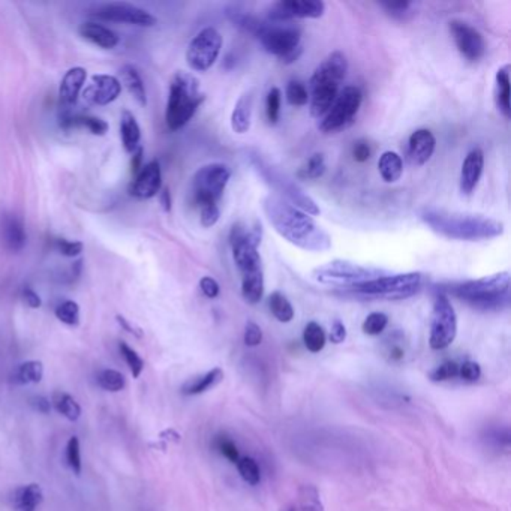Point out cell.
I'll return each mask as SVG.
<instances>
[{
    "label": "cell",
    "mask_w": 511,
    "mask_h": 511,
    "mask_svg": "<svg viewBox=\"0 0 511 511\" xmlns=\"http://www.w3.org/2000/svg\"><path fill=\"white\" fill-rule=\"evenodd\" d=\"M451 293L480 311H498L510 301V273L500 272L480 279L445 285L440 293Z\"/></svg>",
    "instance_id": "obj_5"
},
{
    "label": "cell",
    "mask_w": 511,
    "mask_h": 511,
    "mask_svg": "<svg viewBox=\"0 0 511 511\" xmlns=\"http://www.w3.org/2000/svg\"><path fill=\"white\" fill-rule=\"evenodd\" d=\"M285 96H287L288 104L294 105V107H303L309 102L308 87L297 80H293L288 83L287 89H285Z\"/></svg>",
    "instance_id": "obj_42"
},
{
    "label": "cell",
    "mask_w": 511,
    "mask_h": 511,
    "mask_svg": "<svg viewBox=\"0 0 511 511\" xmlns=\"http://www.w3.org/2000/svg\"><path fill=\"white\" fill-rule=\"evenodd\" d=\"M221 48V33L215 27H206L189 43L186 51V62L191 69L197 72H206L217 61Z\"/></svg>",
    "instance_id": "obj_13"
},
{
    "label": "cell",
    "mask_w": 511,
    "mask_h": 511,
    "mask_svg": "<svg viewBox=\"0 0 511 511\" xmlns=\"http://www.w3.org/2000/svg\"><path fill=\"white\" fill-rule=\"evenodd\" d=\"M98 386L100 388H104L105 391H111V393H118L122 391L126 386V379L123 376V373H120L119 371L114 369H104L98 373Z\"/></svg>",
    "instance_id": "obj_40"
},
{
    "label": "cell",
    "mask_w": 511,
    "mask_h": 511,
    "mask_svg": "<svg viewBox=\"0 0 511 511\" xmlns=\"http://www.w3.org/2000/svg\"><path fill=\"white\" fill-rule=\"evenodd\" d=\"M56 249L65 257H78L83 252V243L81 242H71L66 239L56 240Z\"/></svg>",
    "instance_id": "obj_51"
},
{
    "label": "cell",
    "mask_w": 511,
    "mask_h": 511,
    "mask_svg": "<svg viewBox=\"0 0 511 511\" xmlns=\"http://www.w3.org/2000/svg\"><path fill=\"white\" fill-rule=\"evenodd\" d=\"M95 16L105 21L128 23L143 27H152L156 24V19L150 12L130 4H107L96 9Z\"/></svg>",
    "instance_id": "obj_17"
},
{
    "label": "cell",
    "mask_w": 511,
    "mask_h": 511,
    "mask_svg": "<svg viewBox=\"0 0 511 511\" xmlns=\"http://www.w3.org/2000/svg\"><path fill=\"white\" fill-rule=\"evenodd\" d=\"M425 282V274L418 272L399 273V274H384L373 281L363 282L346 288L344 291L349 294L368 297V299H387L401 300L417 294Z\"/></svg>",
    "instance_id": "obj_8"
},
{
    "label": "cell",
    "mask_w": 511,
    "mask_h": 511,
    "mask_svg": "<svg viewBox=\"0 0 511 511\" xmlns=\"http://www.w3.org/2000/svg\"><path fill=\"white\" fill-rule=\"evenodd\" d=\"M0 234H2V242L5 247L11 252H20L26 246L27 234L24 224L17 215L8 213L4 216L2 225H0Z\"/></svg>",
    "instance_id": "obj_22"
},
{
    "label": "cell",
    "mask_w": 511,
    "mask_h": 511,
    "mask_svg": "<svg viewBox=\"0 0 511 511\" xmlns=\"http://www.w3.org/2000/svg\"><path fill=\"white\" fill-rule=\"evenodd\" d=\"M160 204H162L165 212L171 210V194L167 187H164L162 192H160Z\"/></svg>",
    "instance_id": "obj_61"
},
{
    "label": "cell",
    "mask_w": 511,
    "mask_h": 511,
    "mask_svg": "<svg viewBox=\"0 0 511 511\" xmlns=\"http://www.w3.org/2000/svg\"><path fill=\"white\" fill-rule=\"evenodd\" d=\"M324 12L323 0H281L269 8V20L276 24L294 19H319Z\"/></svg>",
    "instance_id": "obj_14"
},
{
    "label": "cell",
    "mask_w": 511,
    "mask_h": 511,
    "mask_svg": "<svg viewBox=\"0 0 511 511\" xmlns=\"http://www.w3.org/2000/svg\"><path fill=\"white\" fill-rule=\"evenodd\" d=\"M43 500L39 485H26L12 493V505L16 511H36Z\"/></svg>",
    "instance_id": "obj_25"
},
{
    "label": "cell",
    "mask_w": 511,
    "mask_h": 511,
    "mask_svg": "<svg viewBox=\"0 0 511 511\" xmlns=\"http://www.w3.org/2000/svg\"><path fill=\"white\" fill-rule=\"evenodd\" d=\"M436 148L435 135L429 129H417L408 141V159L415 167L429 162Z\"/></svg>",
    "instance_id": "obj_21"
},
{
    "label": "cell",
    "mask_w": 511,
    "mask_h": 511,
    "mask_svg": "<svg viewBox=\"0 0 511 511\" xmlns=\"http://www.w3.org/2000/svg\"><path fill=\"white\" fill-rule=\"evenodd\" d=\"M456 376H459V364L456 361H445L430 373V379L435 383L448 381Z\"/></svg>",
    "instance_id": "obj_48"
},
{
    "label": "cell",
    "mask_w": 511,
    "mask_h": 511,
    "mask_svg": "<svg viewBox=\"0 0 511 511\" xmlns=\"http://www.w3.org/2000/svg\"><path fill=\"white\" fill-rule=\"evenodd\" d=\"M122 83L113 76H93L91 84L83 91V98L95 105H108L119 98Z\"/></svg>",
    "instance_id": "obj_18"
},
{
    "label": "cell",
    "mask_w": 511,
    "mask_h": 511,
    "mask_svg": "<svg viewBox=\"0 0 511 511\" xmlns=\"http://www.w3.org/2000/svg\"><path fill=\"white\" fill-rule=\"evenodd\" d=\"M216 447H217L219 451H221V455L225 456L229 462H232V463H237V462H239V450H237V445L234 444V441L229 440L228 436H225V435L217 436Z\"/></svg>",
    "instance_id": "obj_49"
},
{
    "label": "cell",
    "mask_w": 511,
    "mask_h": 511,
    "mask_svg": "<svg viewBox=\"0 0 511 511\" xmlns=\"http://www.w3.org/2000/svg\"><path fill=\"white\" fill-rule=\"evenodd\" d=\"M329 338H330V342H333V344H336V345L342 344V342L346 339V327H345V324L342 323V321L336 319L334 323L331 324Z\"/></svg>",
    "instance_id": "obj_57"
},
{
    "label": "cell",
    "mask_w": 511,
    "mask_h": 511,
    "mask_svg": "<svg viewBox=\"0 0 511 511\" xmlns=\"http://www.w3.org/2000/svg\"><path fill=\"white\" fill-rule=\"evenodd\" d=\"M348 61L342 51H333L321 62L309 81V111L315 119H323L341 92L346 77Z\"/></svg>",
    "instance_id": "obj_4"
},
{
    "label": "cell",
    "mask_w": 511,
    "mask_h": 511,
    "mask_svg": "<svg viewBox=\"0 0 511 511\" xmlns=\"http://www.w3.org/2000/svg\"><path fill=\"white\" fill-rule=\"evenodd\" d=\"M23 300H24V303L27 306H31L32 309H38V308H41V304H42L41 297L35 293L32 288H24L23 289Z\"/></svg>",
    "instance_id": "obj_58"
},
{
    "label": "cell",
    "mask_w": 511,
    "mask_h": 511,
    "mask_svg": "<svg viewBox=\"0 0 511 511\" xmlns=\"http://www.w3.org/2000/svg\"><path fill=\"white\" fill-rule=\"evenodd\" d=\"M371 155H372V149L368 141L364 140H358L354 143V148H353V156H354V160H357V162L363 164L366 162V160L371 159Z\"/></svg>",
    "instance_id": "obj_55"
},
{
    "label": "cell",
    "mask_w": 511,
    "mask_h": 511,
    "mask_svg": "<svg viewBox=\"0 0 511 511\" xmlns=\"http://www.w3.org/2000/svg\"><path fill=\"white\" fill-rule=\"evenodd\" d=\"M87 78V71L81 66L71 68L59 87V98L63 105L76 104Z\"/></svg>",
    "instance_id": "obj_23"
},
{
    "label": "cell",
    "mask_w": 511,
    "mask_h": 511,
    "mask_svg": "<svg viewBox=\"0 0 511 511\" xmlns=\"http://www.w3.org/2000/svg\"><path fill=\"white\" fill-rule=\"evenodd\" d=\"M301 54H303V47H301V46H299L297 48L291 50L289 53H287V54H284L282 57H279V61H281L284 65L296 63V62L300 59V56H301Z\"/></svg>",
    "instance_id": "obj_60"
},
{
    "label": "cell",
    "mask_w": 511,
    "mask_h": 511,
    "mask_svg": "<svg viewBox=\"0 0 511 511\" xmlns=\"http://www.w3.org/2000/svg\"><path fill=\"white\" fill-rule=\"evenodd\" d=\"M387 274V272L375 267H368L357 264L346 259H333L324 266H319L314 269L312 276L314 279L326 284V285H336L341 289L351 288L354 285L369 282Z\"/></svg>",
    "instance_id": "obj_9"
},
{
    "label": "cell",
    "mask_w": 511,
    "mask_h": 511,
    "mask_svg": "<svg viewBox=\"0 0 511 511\" xmlns=\"http://www.w3.org/2000/svg\"><path fill=\"white\" fill-rule=\"evenodd\" d=\"M378 171L387 183L398 182L403 174V160L396 152H384L378 160Z\"/></svg>",
    "instance_id": "obj_31"
},
{
    "label": "cell",
    "mask_w": 511,
    "mask_h": 511,
    "mask_svg": "<svg viewBox=\"0 0 511 511\" xmlns=\"http://www.w3.org/2000/svg\"><path fill=\"white\" fill-rule=\"evenodd\" d=\"M269 308L273 316L279 321V323H289L294 318V308L289 300L279 293V291H274L269 297Z\"/></svg>",
    "instance_id": "obj_36"
},
{
    "label": "cell",
    "mask_w": 511,
    "mask_h": 511,
    "mask_svg": "<svg viewBox=\"0 0 511 511\" xmlns=\"http://www.w3.org/2000/svg\"><path fill=\"white\" fill-rule=\"evenodd\" d=\"M262 210L269 224L288 243L306 252H327L331 237L314 219L296 209L281 197L270 194L262 198Z\"/></svg>",
    "instance_id": "obj_1"
},
{
    "label": "cell",
    "mask_w": 511,
    "mask_h": 511,
    "mask_svg": "<svg viewBox=\"0 0 511 511\" xmlns=\"http://www.w3.org/2000/svg\"><path fill=\"white\" fill-rule=\"evenodd\" d=\"M227 16H228V19L231 20L232 24L237 26L239 29H242V31L254 35V36H258L259 32H261L262 29H264L266 24H267V23H264V21L258 20L257 17L251 16V14L242 12V11H239V9H232V11L229 9V11L227 12Z\"/></svg>",
    "instance_id": "obj_35"
},
{
    "label": "cell",
    "mask_w": 511,
    "mask_h": 511,
    "mask_svg": "<svg viewBox=\"0 0 511 511\" xmlns=\"http://www.w3.org/2000/svg\"><path fill=\"white\" fill-rule=\"evenodd\" d=\"M80 35L84 39L95 43V46L105 50L114 48L120 41L118 33H114L108 27L98 23H83L80 26Z\"/></svg>",
    "instance_id": "obj_24"
},
{
    "label": "cell",
    "mask_w": 511,
    "mask_h": 511,
    "mask_svg": "<svg viewBox=\"0 0 511 511\" xmlns=\"http://www.w3.org/2000/svg\"><path fill=\"white\" fill-rule=\"evenodd\" d=\"M485 170V153L481 149H473L466 155L462 170H460V192L463 195H471L481 179Z\"/></svg>",
    "instance_id": "obj_20"
},
{
    "label": "cell",
    "mask_w": 511,
    "mask_h": 511,
    "mask_svg": "<svg viewBox=\"0 0 511 511\" xmlns=\"http://www.w3.org/2000/svg\"><path fill=\"white\" fill-rule=\"evenodd\" d=\"M363 92L357 86H346L341 89L338 98L334 99L333 105L327 114L321 119L319 129L324 134L338 133L341 129L348 128L356 119V115L361 107Z\"/></svg>",
    "instance_id": "obj_11"
},
{
    "label": "cell",
    "mask_w": 511,
    "mask_h": 511,
    "mask_svg": "<svg viewBox=\"0 0 511 511\" xmlns=\"http://www.w3.org/2000/svg\"><path fill=\"white\" fill-rule=\"evenodd\" d=\"M160 187H162V172H160L159 162L153 160L137 172V177L130 185L129 192L140 200H149L158 195Z\"/></svg>",
    "instance_id": "obj_19"
},
{
    "label": "cell",
    "mask_w": 511,
    "mask_h": 511,
    "mask_svg": "<svg viewBox=\"0 0 511 511\" xmlns=\"http://www.w3.org/2000/svg\"><path fill=\"white\" fill-rule=\"evenodd\" d=\"M458 316L450 299L444 293H438L433 301L430 316L429 345L435 351L448 348L456 339Z\"/></svg>",
    "instance_id": "obj_12"
},
{
    "label": "cell",
    "mask_w": 511,
    "mask_h": 511,
    "mask_svg": "<svg viewBox=\"0 0 511 511\" xmlns=\"http://www.w3.org/2000/svg\"><path fill=\"white\" fill-rule=\"evenodd\" d=\"M43 376V366L41 361L31 360L21 363L14 373V379L19 384H38Z\"/></svg>",
    "instance_id": "obj_37"
},
{
    "label": "cell",
    "mask_w": 511,
    "mask_h": 511,
    "mask_svg": "<svg viewBox=\"0 0 511 511\" xmlns=\"http://www.w3.org/2000/svg\"><path fill=\"white\" fill-rule=\"evenodd\" d=\"M262 239L261 225L254 228L242 222L232 225L229 231V244L232 258L242 276V296L249 304H257L264 296V272L258 246Z\"/></svg>",
    "instance_id": "obj_3"
},
{
    "label": "cell",
    "mask_w": 511,
    "mask_h": 511,
    "mask_svg": "<svg viewBox=\"0 0 511 511\" xmlns=\"http://www.w3.org/2000/svg\"><path fill=\"white\" fill-rule=\"evenodd\" d=\"M120 135L123 148L128 153H134L140 148L141 129L135 115L129 111H123L120 118Z\"/></svg>",
    "instance_id": "obj_27"
},
{
    "label": "cell",
    "mask_w": 511,
    "mask_h": 511,
    "mask_svg": "<svg viewBox=\"0 0 511 511\" xmlns=\"http://www.w3.org/2000/svg\"><path fill=\"white\" fill-rule=\"evenodd\" d=\"M31 403L33 405V408L36 411H39L42 414H47L51 410V402L48 399H46V398H42V396L32 398Z\"/></svg>",
    "instance_id": "obj_59"
},
{
    "label": "cell",
    "mask_w": 511,
    "mask_h": 511,
    "mask_svg": "<svg viewBox=\"0 0 511 511\" xmlns=\"http://www.w3.org/2000/svg\"><path fill=\"white\" fill-rule=\"evenodd\" d=\"M418 217L438 236L450 240L480 242L496 239L504 234V224L501 221L483 215L423 207L418 210Z\"/></svg>",
    "instance_id": "obj_2"
},
{
    "label": "cell",
    "mask_w": 511,
    "mask_h": 511,
    "mask_svg": "<svg viewBox=\"0 0 511 511\" xmlns=\"http://www.w3.org/2000/svg\"><path fill=\"white\" fill-rule=\"evenodd\" d=\"M282 511H324V507L319 500L318 489L312 485H304L299 489L296 501Z\"/></svg>",
    "instance_id": "obj_28"
},
{
    "label": "cell",
    "mask_w": 511,
    "mask_h": 511,
    "mask_svg": "<svg viewBox=\"0 0 511 511\" xmlns=\"http://www.w3.org/2000/svg\"><path fill=\"white\" fill-rule=\"evenodd\" d=\"M56 316L63 324L76 327L80 324V306L76 301L66 300L56 308Z\"/></svg>",
    "instance_id": "obj_41"
},
{
    "label": "cell",
    "mask_w": 511,
    "mask_h": 511,
    "mask_svg": "<svg viewBox=\"0 0 511 511\" xmlns=\"http://www.w3.org/2000/svg\"><path fill=\"white\" fill-rule=\"evenodd\" d=\"M237 470H239V474L242 475V478L246 481L247 485H251V486L259 485L261 473H259V466H258L255 459L242 458L237 462Z\"/></svg>",
    "instance_id": "obj_43"
},
{
    "label": "cell",
    "mask_w": 511,
    "mask_h": 511,
    "mask_svg": "<svg viewBox=\"0 0 511 511\" xmlns=\"http://www.w3.org/2000/svg\"><path fill=\"white\" fill-rule=\"evenodd\" d=\"M66 462L69 468L76 474L81 473V450L77 436H71L66 445Z\"/></svg>",
    "instance_id": "obj_47"
},
{
    "label": "cell",
    "mask_w": 511,
    "mask_h": 511,
    "mask_svg": "<svg viewBox=\"0 0 511 511\" xmlns=\"http://www.w3.org/2000/svg\"><path fill=\"white\" fill-rule=\"evenodd\" d=\"M381 6L386 9L387 14H390L391 17L402 19L406 12H410L413 4L411 2H384V4H381Z\"/></svg>",
    "instance_id": "obj_54"
},
{
    "label": "cell",
    "mask_w": 511,
    "mask_h": 511,
    "mask_svg": "<svg viewBox=\"0 0 511 511\" xmlns=\"http://www.w3.org/2000/svg\"><path fill=\"white\" fill-rule=\"evenodd\" d=\"M231 179V170L224 164H209L201 167L192 179L194 202L198 207L217 204L222 198Z\"/></svg>",
    "instance_id": "obj_10"
},
{
    "label": "cell",
    "mask_w": 511,
    "mask_h": 511,
    "mask_svg": "<svg viewBox=\"0 0 511 511\" xmlns=\"http://www.w3.org/2000/svg\"><path fill=\"white\" fill-rule=\"evenodd\" d=\"M222 379H224V371L219 368H215V369L209 371L207 373L192 378L191 381H187L182 387V393L187 394V396H195V394H201L204 391L213 388L215 386L221 383Z\"/></svg>",
    "instance_id": "obj_29"
},
{
    "label": "cell",
    "mask_w": 511,
    "mask_h": 511,
    "mask_svg": "<svg viewBox=\"0 0 511 511\" xmlns=\"http://www.w3.org/2000/svg\"><path fill=\"white\" fill-rule=\"evenodd\" d=\"M122 81L126 86L129 93L138 102L141 107L148 105V95H145V87L144 83L138 74V71L134 66H123L122 68Z\"/></svg>",
    "instance_id": "obj_33"
},
{
    "label": "cell",
    "mask_w": 511,
    "mask_h": 511,
    "mask_svg": "<svg viewBox=\"0 0 511 511\" xmlns=\"http://www.w3.org/2000/svg\"><path fill=\"white\" fill-rule=\"evenodd\" d=\"M206 99L201 92V86L198 78L187 72H177L174 74L170 84V95L167 102L165 120L171 130L182 129L194 114L200 105Z\"/></svg>",
    "instance_id": "obj_6"
},
{
    "label": "cell",
    "mask_w": 511,
    "mask_h": 511,
    "mask_svg": "<svg viewBox=\"0 0 511 511\" xmlns=\"http://www.w3.org/2000/svg\"><path fill=\"white\" fill-rule=\"evenodd\" d=\"M51 405L57 413L62 414L69 421H77L81 415V406L68 393L54 391L51 396Z\"/></svg>",
    "instance_id": "obj_34"
},
{
    "label": "cell",
    "mask_w": 511,
    "mask_h": 511,
    "mask_svg": "<svg viewBox=\"0 0 511 511\" xmlns=\"http://www.w3.org/2000/svg\"><path fill=\"white\" fill-rule=\"evenodd\" d=\"M261 46L270 54L277 56V59L300 46L301 33L296 27H282L267 23L257 36Z\"/></svg>",
    "instance_id": "obj_16"
},
{
    "label": "cell",
    "mask_w": 511,
    "mask_h": 511,
    "mask_svg": "<svg viewBox=\"0 0 511 511\" xmlns=\"http://www.w3.org/2000/svg\"><path fill=\"white\" fill-rule=\"evenodd\" d=\"M252 119V95L244 93L236 102L231 113V128L236 134H246L251 129Z\"/></svg>",
    "instance_id": "obj_26"
},
{
    "label": "cell",
    "mask_w": 511,
    "mask_h": 511,
    "mask_svg": "<svg viewBox=\"0 0 511 511\" xmlns=\"http://www.w3.org/2000/svg\"><path fill=\"white\" fill-rule=\"evenodd\" d=\"M219 217H221V212H219L217 204H210V206L200 207V221L204 228L213 227L219 221Z\"/></svg>",
    "instance_id": "obj_50"
},
{
    "label": "cell",
    "mask_w": 511,
    "mask_h": 511,
    "mask_svg": "<svg viewBox=\"0 0 511 511\" xmlns=\"http://www.w3.org/2000/svg\"><path fill=\"white\" fill-rule=\"evenodd\" d=\"M387 324H388V316L386 314L373 312V314L368 315L366 319H364L361 330H363L364 334L378 336V334H381L386 330Z\"/></svg>",
    "instance_id": "obj_46"
},
{
    "label": "cell",
    "mask_w": 511,
    "mask_h": 511,
    "mask_svg": "<svg viewBox=\"0 0 511 511\" xmlns=\"http://www.w3.org/2000/svg\"><path fill=\"white\" fill-rule=\"evenodd\" d=\"M327 170L326 165V158L323 153H314L308 162H306L300 170H299V177L300 179H319L324 176V172Z\"/></svg>",
    "instance_id": "obj_39"
},
{
    "label": "cell",
    "mask_w": 511,
    "mask_h": 511,
    "mask_svg": "<svg viewBox=\"0 0 511 511\" xmlns=\"http://www.w3.org/2000/svg\"><path fill=\"white\" fill-rule=\"evenodd\" d=\"M65 129L69 128H86L91 130L93 135H105L108 130V123L99 118H93V115H86V114H77V115H66L62 119L61 123Z\"/></svg>",
    "instance_id": "obj_32"
},
{
    "label": "cell",
    "mask_w": 511,
    "mask_h": 511,
    "mask_svg": "<svg viewBox=\"0 0 511 511\" xmlns=\"http://www.w3.org/2000/svg\"><path fill=\"white\" fill-rule=\"evenodd\" d=\"M261 342H262V330L259 329L258 324L249 321L244 327V344L247 346H258Z\"/></svg>",
    "instance_id": "obj_53"
},
{
    "label": "cell",
    "mask_w": 511,
    "mask_h": 511,
    "mask_svg": "<svg viewBox=\"0 0 511 511\" xmlns=\"http://www.w3.org/2000/svg\"><path fill=\"white\" fill-rule=\"evenodd\" d=\"M119 349H120L122 357L125 358V361L128 364L130 373L134 375V378H138L144 371V360L138 356V353L135 351V349H133L125 342H120Z\"/></svg>",
    "instance_id": "obj_45"
},
{
    "label": "cell",
    "mask_w": 511,
    "mask_h": 511,
    "mask_svg": "<svg viewBox=\"0 0 511 511\" xmlns=\"http://www.w3.org/2000/svg\"><path fill=\"white\" fill-rule=\"evenodd\" d=\"M496 83V105L500 111L504 114L505 119H510L511 115V104H510V65H505L498 69L495 77Z\"/></svg>",
    "instance_id": "obj_30"
},
{
    "label": "cell",
    "mask_w": 511,
    "mask_h": 511,
    "mask_svg": "<svg viewBox=\"0 0 511 511\" xmlns=\"http://www.w3.org/2000/svg\"><path fill=\"white\" fill-rule=\"evenodd\" d=\"M200 288L202 291V294L206 297H209V299H216L219 296V291H221V288H219V284L210 276L201 277Z\"/></svg>",
    "instance_id": "obj_56"
},
{
    "label": "cell",
    "mask_w": 511,
    "mask_h": 511,
    "mask_svg": "<svg viewBox=\"0 0 511 511\" xmlns=\"http://www.w3.org/2000/svg\"><path fill=\"white\" fill-rule=\"evenodd\" d=\"M459 376L462 379H465V381H470V383L477 381V379L481 376L480 364L475 361H470V360L462 363L459 366Z\"/></svg>",
    "instance_id": "obj_52"
},
{
    "label": "cell",
    "mask_w": 511,
    "mask_h": 511,
    "mask_svg": "<svg viewBox=\"0 0 511 511\" xmlns=\"http://www.w3.org/2000/svg\"><path fill=\"white\" fill-rule=\"evenodd\" d=\"M281 102H282V92L277 87H272L267 93L266 99V114L270 125H276L281 118Z\"/></svg>",
    "instance_id": "obj_44"
},
{
    "label": "cell",
    "mask_w": 511,
    "mask_h": 511,
    "mask_svg": "<svg viewBox=\"0 0 511 511\" xmlns=\"http://www.w3.org/2000/svg\"><path fill=\"white\" fill-rule=\"evenodd\" d=\"M246 158L249 159V164L254 167L258 176L264 180V183L279 194L277 197H281L282 200L288 201L291 206H294L309 216H316L321 213L318 204L312 197L306 194L294 180H291L279 170L270 165L258 152H246Z\"/></svg>",
    "instance_id": "obj_7"
},
{
    "label": "cell",
    "mask_w": 511,
    "mask_h": 511,
    "mask_svg": "<svg viewBox=\"0 0 511 511\" xmlns=\"http://www.w3.org/2000/svg\"><path fill=\"white\" fill-rule=\"evenodd\" d=\"M448 29L459 53L466 61L478 62L485 56L486 42L475 27L460 20H453L448 24Z\"/></svg>",
    "instance_id": "obj_15"
},
{
    "label": "cell",
    "mask_w": 511,
    "mask_h": 511,
    "mask_svg": "<svg viewBox=\"0 0 511 511\" xmlns=\"http://www.w3.org/2000/svg\"><path fill=\"white\" fill-rule=\"evenodd\" d=\"M326 333L318 323L312 321L308 326L304 327L303 330V342L304 346L309 349L311 353H319L323 351V348L326 346Z\"/></svg>",
    "instance_id": "obj_38"
},
{
    "label": "cell",
    "mask_w": 511,
    "mask_h": 511,
    "mask_svg": "<svg viewBox=\"0 0 511 511\" xmlns=\"http://www.w3.org/2000/svg\"><path fill=\"white\" fill-rule=\"evenodd\" d=\"M141 162H143V148H138L134 152V159H133V172H138L141 170Z\"/></svg>",
    "instance_id": "obj_62"
}]
</instances>
